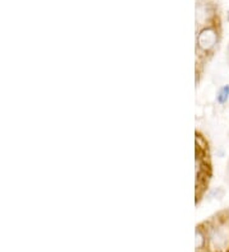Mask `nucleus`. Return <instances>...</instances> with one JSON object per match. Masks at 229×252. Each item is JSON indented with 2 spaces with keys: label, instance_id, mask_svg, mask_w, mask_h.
Listing matches in <instances>:
<instances>
[{
  "label": "nucleus",
  "instance_id": "0eeeda50",
  "mask_svg": "<svg viewBox=\"0 0 229 252\" xmlns=\"http://www.w3.org/2000/svg\"><path fill=\"white\" fill-rule=\"evenodd\" d=\"M228 136H229V131H228Z\"/></svg>",
  "mask_w": 229,
  "mask_h": 252
},
{
  "label": "nucleus",
  "instance_id": "7ed1b4c3",
  "mask_svg": "<svg viewBox=\"0 0 229 252\" xmlns=\"http://www.w3.org/2000/svg\"><path fill=\"white\" fill-rule=\"evenodd\" d=\"M229 101V84H224V86L219 87L215 93V102L218 105L224 106L227 105Z\"/></svg>",
  "mask_w": 229,
  "mask_h": 252
},
{
  "label": "nucleus",
  "instance_id": "39448f33",
  "mask_svg": "<svg viewBox=\"0 0 229 252\" xmlns=\"http://www.w3.org/2000/svg\"><path fill=\"white\" fill-rule=\"evenodd\" d=\"M224 181H226L227 185H229V158H228V162H227V166H226V173H224Z\"/></svg>",
  "mask_w": 229,
  "mask_h": 252
},
{
  "label": "nucleus",
  "instance_id": "423d86ee",
  "mask_svg": "<svg viewBox=\"0 0 229 252\" xmlns=\"http://www.w3.org/2000/svg\"><path fill=\"white\" fill-rule=\"evenodd\" d=\"M227 19H228V22H229V13H228V18H227Z\"/></svg>",
  "mask_w": 229,
  "mask_h": 252
},
{
  "label": "nucleus",
  "instance_id": "f03ea898",
  "mask_svg": "<svg viewBox=\"0 0 229 252\" xmlns=\"http://www.w3.org/2000/svg\"><path fill=\"white\" fill-rule=\"evenodd\" d=\"M195 199L196 205H198L208 192L209 182L213 176L210 144H209L208 138L200 130L195 131Z\"/></svg>",
  "mask_w": 229,
  "mask_h": 252
},
{
  "label": "nucleus",
  "instance_id": "f257e3e1",
  "mask_svg": "<svg viewBox=\"0 0 229 252\" xmlns=\"http://www.w3.org/2000/svg\"><path fill=\"white\" fill-rule=\"evenodd\" d=\"M222 42V26L219 19L200 26L196 32L195 42V83H201L205 69L218 53Z\"/></svg>",
  "mask_w": 229,
  "mask_h": 252
},
{
  "label": "nucleus",
  "instance_id": "20e7f679",
  "mask_svg": "<svg viewBox=\"0 0 229 252\" xmlns=\"http://www.w3.org/2000/svg\"><path fill=\"white\" fill-rule=\"evenodd\" d=\"M226 194V190L223 188H217L214 190H208L205 197H211V199H222Z\"/></svg>",
  "mask_w": 229,
  "mask_h": 252
}]
</instances>
